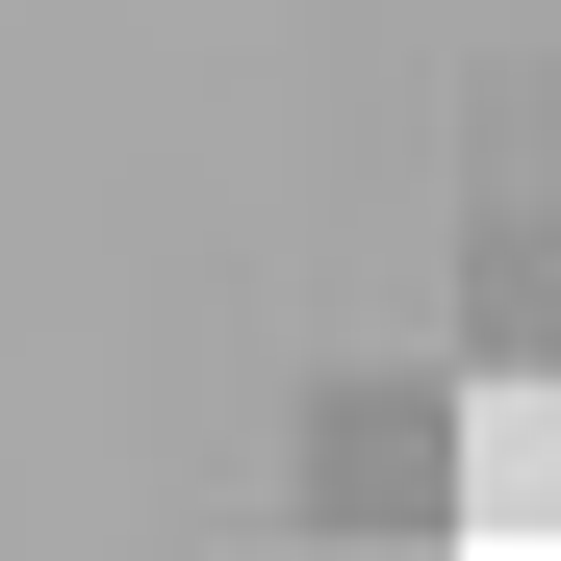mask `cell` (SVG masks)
I'll list each match as a JSON object with an SVG mask.
<instances>
[{
    "mask_svg": "<svg viewBox=\"0 0 561 561\" xmlns=\"http://www.w3.org/2000/svg\"><path fill=\"white\" fill-rule=\"evenodd\" d=\"M561 511V357H459V536Z\"/></svg>",
    "mask_w": 561,
    "mask_h": 561,
    "instance_id": "2",
    "label": "cell"
},
{
    "mask_svg": "<svg viewBox=\"0 0 561 561\" xmlns=\"http://www.w3.org/2000/svg\"><path fill=\"white\" fill-rule=\"evenodd\" d=\"M307 511L332 536H459V383H307Z\"/></svg>",
    "mask_w": 561,
    "mask_h": 561,
    "instance_id": "1",
    "label": "cell"
},
{
    "mask_svg": "<svg viewBox=\"0 0 561 561\" xmlns=\"http://www.w3.org/2000/svg\"><path fill=\"white\" fill-rule=\"evenodd\" d=\"M280 561H459V536H332V511H307V536H280Z\"/></svg>",
    "mask_w": 561,
    "mask_h": 561,
    "instance_id": "3",
    "label": "cell"
}]
</instances>
